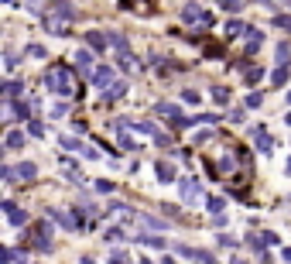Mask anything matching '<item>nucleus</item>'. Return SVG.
Masks as SVG:
<instances>
[{
	"label": "nucleus",
	"mask_w": 291,
	"mask_h": 264,
	"mask_svg": "<svg viewBox=\"0 0 291 264\" xmlns=\"http://www.w3.org/2000/svg\"><path fill=\"white\" fill-rule=\"evenodd\" d=\"M96 189H99V192H113V182H106V179H99V182H96Z\"/></svg>",
	"instance_id": "obj_48"
},
{
	"label": "nucleus",
	"mask_w": 291,
	"mask_h": 264,
	"mask_svg": "<svg viewBox=\"0 0 291 264\" xmlns=\"http://www.w3.org/2000/svg\"><path fill=\"white\" fill-rule=\"evenodd\" d=\"M48 237H52V226H48V223H41V226H38V233H34V247H38L41 254H48V251H52V240H48Z\"/></svg>",
	"instance_id": "obj_8"
},
{
	"label": "nucleus",
	"mask_w": 291,
	"mask_h": 264,
	"mask_svg": "<svg viewBox=\"0 0 291 264\" xmlns=\"http://www.w3.org/2000/svg\"><path fill=\"white\" fill-rule=\"evenodd\" d=\"M288 75H291V69H288V66H278L274 72H271V86H274V89H281V86L288 82Z\"/></svg>",
	"instance_id": "obj_19"
},
{
	"label": "nucleus",
	"mask_w": 291,
	"mask_h": 264,
	"mask_svg": "<svg viewBox=\"0 0 291 264\" xmlns=\"http://www.w3.org/2000/svg\"><path fill=\"white\" fill-rule=\"evenodd\" d=\"M288 124H291V113H288Z\"/></svg>",
	"instance_id": "obj_54"
},
{
	"label": "nucleus",
	"mask_w": 291,
	"mask_h": 264,
	"mask_svg": "<svg viewBox=\"0 0 291 264\" xmlns=\"http://www.w3.org/2000/svg\"><path fill=\"white\" fill-rule=\"evenodd\" d=\"M158 179L161 182H175V165L171 161H158Z\"/></svg>",
	"instance_id": "obj_22"
},
{
	"label": "nucleus",
	"mask_w": 291,
	"mask_h": 264,
	"mask_svg": "<svg viewBox=\"0 0 291 264\" xmlns=\"http://www.w3.org/2000/svg\"><path fill=\"white\" fill-rule=\"evenodd\" d=\"M75 14H79V7H72V3H55L52 7V17H62V21H72Z\"/></svg>",
	"instance_id": "obj_15"
},
{
	"label": "nucleus",
	"mask_w": 291,
	"mask_h": 264,
	"mask_svg": "<svg viewBox=\"0 0 291 264\" xmlns=\"http://www.w3.org/2000/svg\"><path fill=\"white\" fill-rule=\"evenodd\" d=\"M45 86H48V89H55V93H59L62 100L75 96V86H72V69H65V66L52 69V72L45 75Z\"/></svg>",
	"instance_id": "obj_1"
},
{
	"label": "nucleus",
	"mask_w": 291,
	"mask_h": 264,
	"mask_svg": "<svg viewBox=\"0 0 291 264\" xmlns=\"http://www.w3.org/2000/svg\"><path fill=\"white\" fill-rule=\"evenodd\" d=\"M45 28H48L52 35H65V31H69L65 21H55V17H45Z\"/></svg>",
	"instance_id": "obj_29"
},
{
	"label": "nucleus",
	"mask_w": 291,
	"mask_h": 264,
	"mask_svg": "<svg viewBox=\"0 0 291 264\" xmlns=\"http://www.w3.org/2000/svg\"><path fill=\"white\" fill-rule=\"evenodd\" d=\"M134 240H137V244H147V247H168V240L158 237V233H137Z\"/></svg>",
	"instance_id": "obj_18"
},
{
	"label": "nucleus",
	"mask_w": 291,
	"mask_h": 264,
	"mask_svg": "<svg viewBox=\"0 0 291 264\" xmlns=\"http://www.w3.org/2000/svg\"><path fill=\"white\" fill-rule=\"evenodd\" d=\"M250 137L257 141V151H260V154H274V144H278V141L264 131V124H254V127H250Z\"/></svg>",
	"instance_id": "obj_3"
},
{
	"label": "nucleus",
	"mask_w": 291,
	"mask_h": 264,
	"mask_svg": "<svg viewBox=\"0 0 291 264\" xmlns=\"http://www.w3.org/2000/svg\"><path fill=\"white\" fill-rule=\"evenodd\" d=\"M137 131H141V134H151V137H158V127H154L151 120H144V124H137Z\"/></svg>",
	"instance_id": "obj_42"
},
{
	"label": "nucleus",
	"mask_w": 291,
	"mask_h": 264,
	"mask_svg": "<svg viewBox=\"0 0 291 264\" xmlns=\"http://www.w3.org/2000/svg\"><path fill=\"white\" fill-rule=\"evenodd\" d=\"M288 172H291V158H288Z\"/></svg>",
	"instance_id": "obj_52"
},
{
	"label": "nucleus",
	"mask_w": 291,
	"mask_h": 264,
	"mask_svg": "<svg viewBox=\"0 0 291 264\" xmlns=\"http://www.w3.org/2000/svg\"><path fill=\"white\" fill-rule=\"evenodd\" d=\"M28 261V254L21 251V247H7L3 254H0V264H24Z\"/></svg>",
	"instance_id": "obj_13"
},
{
	"label": "nucleus",
	"mask_w": 291,
	"mask_h": 264,
	"mask_svg": "<svg viewBox=\"0 0 291 264\" xmlns=\"http://www.w3.org/2000/svg\"><path fill=\"white\" fill-rule=\"evenodd\" d=\"M233 165H236L233 158H223V161H219V172H233Z\"/></svg>",
	"instance_id": "obj_47"
},
{
	"label": "nucleus",
	"mask_w": 291,
	"mask_h": 264,
	"mask_svg": "<svg viewBox=\"0 0 291 264\" xmlns=\"http://www.w3.org/2000/svg\"><path fill=\"white\" fill-rule=\"evenodd\" d=\"M154 113H158V117H164V120H178V117H182L175 103H154Z\"/></svg>",
	"instance_id": "obj_14"
},
{
	"label": "nucleus",
	"mask_w": 291,
	"mask_h": 264,
	"mask_svg": "<svg viewBox=\"0 0 291 264\" xmlns=\"http://www.w3.org/2000/svg\"><path fill=\"white\" fill-rule=\"evenodd\" d=\"M243 103H247V107H250V110H257V107H260V103H264V93H250V96H247V100H243Z\"/></svg>",
	"instance_id": "obj_35"
},
{
	"label": "nucleus",
	"mask_w": 291,
	"mask_h": 264,
	"mask_svg": "<svg viewBox=\"0 0 291 264\" xmlns=\"http://www.w3.org/2000/svg\"><path fill=\"white\" fill-rule=\"evenodd\" d=\"M3 144H7L10 151H21V148H24V131H10V134H7V141H3Z\"/></svg>",
	"instance_id": "obj_23"
},
{
	"label": "nucleus",
	"mask_w": 291,
	"mask_h": 264,
	"mask_svg": "<svg viewBox=\"0 0 291 264\" xmlns=\"http://www.w3.org/2000/svg\"><path fill=\"white\" fill-rule=\"evenodd\" d=\"M82 158H89V161H96V158H99V148H93V144H86V148H82Z\"/></svg>",
	"instance_id": "obj_41"
},
{
	"label": "nucleus",
	"mask_w": 291,
	"mask_h": 264,
	"mask_svg": "<svg viewBox=\"0 0 291 264\" xmlns=\"http://www.w3.org/2000/svg\"><path fill=\"white\" fill-rule=\"evenodd\" d=\"M178 254H185V258H192V261H199V264H219L216 254H209V251H199V247H189V244H182V247H178Z\"/></svg>",
	"instance_id": "obj_6"
},
{
	"label": "nucleus",
	"mask_w": 291,
	"mask_h": 264,
	"mask_svg": "<svg viewBox=\"0 0 291 264\" xmlns=\"http://www.w3.org/2000/svg\"><path fill=\"white\" fill-rule=\"evenodd\" d=\"M75 66H79V72H89V66H93V52L89 48H79L75 52ZM93 75V72H89Z\"/></svg>",
	"instance_id": "obj_17"
},
{
	"label": "nucleus",
	"mask_w": 291,
	"mask_h": 264,
	"mask_svg": "<svg viewBox=\"0 0 291 264\" xmlns=\"http://www.w3.org/2000/svg\"><path fill=\"white\" fill-rule=\"evenodd\" d=\"M243 41H247V45H243V48H247V52H250V55H254V52H257V48H260V41H264V35H260V31H257V28H247V35H243Z\"/></svg>",
	"instance_id": "obj_10"
},
{
	"label": "nucleus",
	"mask_w": 291,
	"mask_h": 264,
	"mask_svg": "<svg viewBox=\"0 0 291 264\" xmlns=\"http://www.w3.org/2000/svg\"><path fill=\"white\" fill-rule=\"evenodd\" d=\"M17 93H21V82H17V79H10V82H3V100H7V107L14 103V96H17Z\"/></svg>",
	"instance_id": "obj_24"
},
{
	"label": "nucleus",
	"mask_w": 291,
	"mask_h": 264,
	"mask_svg": "<svg viewBox=\"0 0 291 264\" xmlns=\"http://www.w3.org/2000/svg\"><path fill=\"white\" fill-rule=\"evenodd\" d=\"M247 247H254V251L260 254V261H267V251H264L267 244H264V237H260V233H247Z\"/></svg>",
	"instance_id": "obj_16"
},
{
	"label": "nucleus",
	"mask_w": 291,
	"mask_h": 264,
	"mask_svg": "<svg viewBox=\"0 0 291 264\" xmlns=\"http://www.w3.org/2000/svg\"><path fill=\"white\" fill-rule=\"evenodd\" d=\"M120 96H127V82H124V79H120V82H113V86L103 93V103H117Z\"/></svg>",
	"instance_id": "obj_11"
},
{
	"label": "nucleus",
	"mask_w": 291,
	"mask_h": 264,
	"mask_svg": "<svg viewBox=\"0 0 291 264\" xmlns=\"http://www.w3.org/2000/svg\"><path fill=\"white\" fill-rule=\"evenodd\" d=\"M206 206H209V213H213V216H223V209H226V199H219V196H209L206 199Z\"/></svg>",
	"instance_id": "obj_26"
},
{
	"label": "nucleus",
	"mask_w": 291,
	"mask_h": 264,
	"mask_svg": "<svg viewBox=\"0 0 291 264\" xmlns=\"http://www.w3.org/2000/svg\"><path fill=\"white\" fill-rule=\"evenodd\" d=\"M48 220H55V223L65 226V230H79V226H82V220L72 216V213H65V209H48Z\"/></svg>",
	"instance_id": "obj_5"
},
{
	"label": "nucleus",
	"mask_w": 291,
	"mask_h": 264,
	"mask_svg": "<svg viewBox=\"0 0 291 264\" xmlns=\"http://www.w3.org/2000/svg\"><path fill=\"white\" fill-rule=\"evenodd\" d=\"M226 35H229V38H233V35H247V24H243V21H229V24H226Z\"/></svg>",
	"instance_id": "obj_31"
},
{
	"label": "nucleus",
	"mask_w": 291,
	"mask_h": 264,
	"mask_svg": "<svg viewBox=\"0 0 291 264\" xmlns=\"http://www.w3.org/2000/svg\"><path fill=\"white\" fill-rule=\"evenodd\" d=\"M17 179H24V182H31V179H38V168H34L31 161H21V165H17Z\"/></svg>",
	"instance_id": "obj_21"
},
{
	"label": "nucleus",
	"mask_w": 291,
	"mask_h": 264,
	"mask_svg": "<svg viewBox=\"0 0 291 264\" xmlns=\"http://www.w3.org/2000/svg\"><path fill=\"white\" fill-rule=\"evenodd\" d=\"M86 45H89V52H103L110 45V38L103 31H86Z\"/></svg>",
	"instance_id": "obj_9"
},
{
	"label": "nucleus",
	"mask_w": 291,
	"mask_h": 264,
	"mask_svg": "<svg viewBox=\"0 0 291 264\" xmlns=\"http://www.w3.org/2000/svg\"><path fill=\"white\" fill-rule=\"evenodd\" d=\"M182 21H185V24H199V28H209L216 17H213V14H206L199 3H185V7H182Z\"/></svg>",
	"instance_id": "obj_2"
},
{
	"label": "nucleus",
	"mask_w": 291,
	"mask_h": 264,
	"mask_svg": "<svg viewBox=\"0 0 291 264\" xmlns=\"http://www.w3.org/2000/svg\"><path fill=\"white\" fill-rule=\"evenodd\" d=\"M137 264H141V261H137Z\"/></svg>",
	"instance_id": "obj_55"
},
{
	"label": "nucleus",
	"mask_w": 291,
	"mask_h": 264,
	"mask_svg": "<svg viewBox=\"0 0 291 264\" xmlns=\"http://www.w3.org/2000/svg\"><path fill=\"white\" fill-rule=\"evenodd\" d=\"M0 179H3V182H14V179H17V168L3 165V168H0Z\"/></svg>",
	"instance_id": "obj_37"
},
{
	"label": "nucleus",
	"mask_w": 291,
	"mask_h": 264,
	"mask_svg": "<svg viewBox=\"0 0 291 264\" xmlns=\"http://www.w3.org/2000/svg\"><path fill=\"white\" fill-rule=\"evenodd\" d=\"M233 264H247V261H233Z\"/></svg>",
	"instance_id": "obj_51"
},
{
	"label": "nucleus",
	"mask_w": 291,
	"mask_h": 264,
	"mask_svg": "<svg viewBox=\"0 0 291 264\" xmlns=\"http://www.w3.org/2000/svg\"><path fill=\"white\" fill-rule=\"evenodd\" d=\"M106 38H110V45L117 48V55H120V52H130V48H127V38H124V35H117V31H110Z\"/></svg>",
	"instance_id": "obj_28"
},
{
	"label": "nucleus",
	"mask_w": 291,
	"mask_h": 264,
	"mask_svg": "<svg viewBox=\"0 0 291 264\" xmlns=\"http://www.w3.org/2000/svg\"><path fill=\"white\" fill-rule=\"evenodd\" d=\"M59 144H62L65 151H82V148H86V144H82L79 137H72V134H65V137H59Z\"/></svg>",
	"instance_id": "obj_27"
},
{
	"label": "nucleus",
	"mask_w": 291,
	"mask_h": 264,
	"mask_svg": "<svg viewBox=\"0 0 291 264\" xmlns=\"http://www.w3.org/2000/svg\"><path fill=\"white\" fill-rule=\"evenodd\" d=\"M288 103H291V93H288Z\"/></svg>",
	"instance_id": "obj_53"
},
{
	"label": "nucleus",
	"mask_w": 291,
	"mask_h": 264,
	"mask_svg": "<svg viewBox=\"0 0 291 264\" xmlns=\"http://www.w3.org/2000/svg\"><path fill=\"white\" fill-rule=\"evenodd\" d=\"M65 113H69V103H55V107H52V117H55V120L65 117Z\"/></svg>",
	"instance_id": "obj_40"
},
{
	"label": "nucleus",
	"mask_w": 291,
	"mask_h": 264,
	"mask_svg": "<svg viewBox=\"0 0 291 264\" xmlns=\"http://www.w3.org/2000/svg\"><path fill=\"white\" fill-rule=\"evenodd\" d=\"M154 141H158L161 148H171V134H161V131H158V137H154Z\"/></svg>",
	"instance_id": "obj_45"
},
{
	"label": "nucleus",
	"mask_w": 291,
	"mask_h": 264,
	"mask_svg": "<svg viewBox=\"0 0 291 264\" xmlns=\"http://www.w3.org/2000/svg\"><path fill=\"white\" fill-rule=\"evenodd\" d=\"M281 258H285V261L291 264V247H285V251H281Z\"/></svg>",
	"instance_id": "obj_49"
},
{
	"label": "nucleus",
	"mask_w": 291,
	"mask_h": 264,
	"mask_svg": "<svg viewBox=\"0 0 291 264\" xmlns=\"http://www.w3.org/2000/svg\"><path fill=\"white\" fill-rule=\"evenodd\" d=\"M260 75H264V72H260V69H257V66H250V69H247V72H243V79H247V86H254V82H260Z\"/></svg>",
	"instance_id": "obj_32"
},
{
	"label": "nucleus",
	"mask_w": 291,
	"mask_h": 264,
	"mask_svg": "<svg viewBox=\"0 0 291 264\" xmlns=\"http://www.w3.org/2000/svg\"><path fill=\"white\" fill-rule=\"evenodd\" d=\"M216 244H219V247H236L240 240H236V237H229V233H219V237H216Z\"/></svg>",
	"instance_id": "obj_36"
},
{
	"label": "nucleus",
	"mask_w": 291,
	"mask_h": 264,
	"mask_svg": "<svg viewBox=\"0 0 291 264\" xmlns=\"http://www.w3.org/2000/svg\"><path fill=\"white\" fill-rule=\"evenodd\" d=\"M161 264H175V261H171V258H164V261H161Z\"/></svg>",
	"instance_id": "obj_50"
},
{
	"label": "nucleus",
	"mask_w": 291,
	"mask_h": 264,
	"mask_svg": "<svg viewBox=\"0 0 291 264\" xmlns=\"http://www.w3.org/2000/svg\"><path fill=\"white\" fill-rule=\"evenodd\" d=\"M110 264H127V258H124V251H113V254H110Z\"/></svg>",
	"instance_id": "obj_46"
},
{
	"label": "nucleus",
	"mask_w": 291,
	"mask_h": 264,
	"mask_svg": "<svg viewBox=\"0 0 291 264\" xmlns=\"http://www.w3.org/2000/svg\"><path fill=\"white\" fill-rule=\"evenodd\" d=\"M288 59H291V48H288V41H281L278 45V66H288Z\"/></svg>",
	"instance_id": "obj_33"
},
{
	"label": "nucleus",
	"mask_w": 291,
	"mask_h": 264,
	"mask_svg": "<svg viewBox=\"0 0 291 264\" xmlns=\"http://www.w3.org/2000/svg\"><path fill=\"white\" fill-rule=\"evenodd\" d=\"M213 100H216L219 107H223V103L229 100V89H226V86H213Z\"/></svg>",
	"instance_id": "obj_34"
},
{
	"label": "nucleus",
	"mask_w": 291,
	"mask_h": 264,
	"mask_svg": "<svg viewBox=\"0 0 291 264\" xmlns=\"http://www.w3.org/2000/svg\"><path fill=\"white\" fill-rule=\"evenodd\" d=\"M120 148H127V151H134V137H130V134H120Z\"/></svg>",
	"instance_id": "obj_44"
},
{
	"label": "nucleus",
	"mask_w": 291,
	"mask_h": 264,
	"mask_svg": "<svg viewBox=\"0 0 291 264\" xmlns=\"http://www.w3.org/2000/svg\"><path fill=\"white\" fill-rule=\"evenodd\" d=\"M3 209H7V216H10V223H14V226H24V223H28V213H24V209H17L10 199L3 202Z\"/></svg>",
	"instance_id": "obj_12"
},
{
	"label": "nucleus",
	"mask_w": 291,
	"mask_h": 264,
	"mask_svg": "<svg viewBox=\"0 0 291 264\" xmlns=\"http://www.w3.org/2000/svg\"><path fill=\"white\" fill-rule=\"evenodd\" d=\"M28 134H31V137H45V127H41L38 120H31V124H28Z\"/></svg>",
	"instance_id": "obj_38"
},
{
	"label": "nucleus",
	"mask_w": 291,
	"mask_h": 264,
	"mask_svg": "<svg viewBox=\"0 0 291 264\" xmlns=\"http://www.w3.org/2000/svg\"><path fill=\"white\" fill-rule=\"evenodd\" d=\"M103 240H106V244H120V240H127V237H124L120 226H106V230H103Z\"/></svg>",
	"instance_id": "obj_25"
},
{
	"label": "nucleus",
	"mask_w": 291,
	"mask_h": 264,
	"mask_svg": "<svg viewBox=\"0 0 291 264\" xmlns=\"http://www.w3.org/2000/svg\"><path fill=\"white\" fill-rule=\"evenodd\" d=\"M271 21H274V28H281V31H291V14H274Z\"/></svg>",
	"instance_id": "obj_30"
},
{
	"label": "nucleus",
	"mask_w": 291,
	"mask_h": 264,
	"mask_svg": "<svg viewBox=\"0 0 291 264\" xmlns=\"http://www.w3.org/2000/svg\"><path fill=\"white\" fill-rule=\"evenodd\" d=\"M117 66L120 69H127V72H137V59H134V55H130V52H120V55H117Z\"/></svg>",
	"instance_id": "obj_20"
},
{
	"label": "nucleus",
	"mask_w": 291,
	"mask_h": 264,
	"mask_svg": "<svg viewBox=\"0 0 291 264\" xmlns=\"http://www.w3.org/2000/svg\"><path fill=\"white\" fill-rule=\"evenodd\" d=\"M178 186H182V199H185V202L202 199V186H199V179H182Z\"/></svg>",
	"instance_id": "obj_7"
},
{
	"label": "nucleus",
	"mask_w": 291,
	"mask_h": 264,
	"mask_svg": "<svg viewBox=\"0 0 291 264\" xmlns=\"http://www.w3.org/2000/svg\"><path fill=\"white\" fill-rule=\"evenodd\" d=\"M182 100H185V103H192V107H195V103H202V100H199V93H195V89H185V93H182Z\"/></svg>",
	"instance_id": "obj_39"
},
{
	"label": "nucleus",
	"mask_w": 291,
	"mask_h": 264,
	"mask_svg": "<svg viewBox=\"0 0 291 264\" xmlns=\"http://www.w3.org/2000/svg\"><path fill=\"white\" fill-rule=\"evenodd\" d=\"M113 75H117V69H113V66H99V69H93L89 79H93V86H99V89L106 93V89L113 86Z\"/></svg>",
	"instance_id": "obj_4"
},
{
	"label": "nucleus",
	"mask_w": 291,
	"mask_h": 264,
	"mask_svg": "<svg viewBox=\"0 0 291 264\" xmlns=\"http://www.w3.org/2000/svg\"><path fill=\"white\" fill-rule=\"evenodd\" d=\"M226 14H236V10H243V3H233V0H226V3H219Z\"/></svg>",
	"instance_id": "obj_43"
}]
</instances>
